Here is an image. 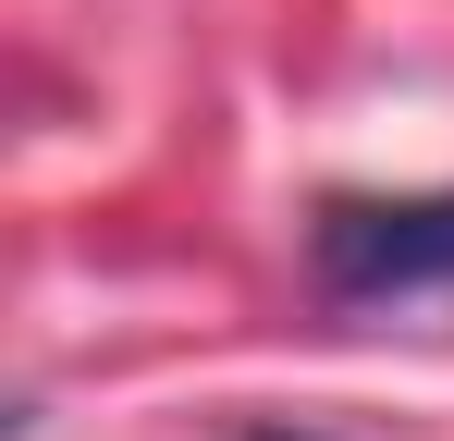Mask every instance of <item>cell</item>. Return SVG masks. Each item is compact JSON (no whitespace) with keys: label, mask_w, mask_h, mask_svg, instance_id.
<instances>
[{"label":"cell","mask_w":454,"mask_h":441,"mask_svg":"<svg viewBox=\"0 0 454 441\" xmlns=\"http://www.w3.org/2000/svg\"><path fill=\"white\" fill-rule=\"evenodd\" d=\"M307 282L332 306H393V294L454 282V184L442 197H332L307 220Z\"/></svg>","instance_id":"6da1fadb"},{"label":"cell","mask_w":454,"mask_h":441,"mask_svg":"<svg viewBox=\"0 0 454 441\" xmlns=\"http://www.w3.org/2000/svg\"><path fill=\"white\" fill-rule=\"evenodd\" d=\"M258 441H307V429H258Z\"/></svg>","instance_id":"7a4b0ae2"}]
</instances>
